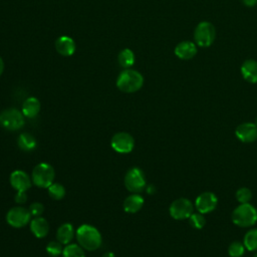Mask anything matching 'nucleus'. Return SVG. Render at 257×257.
<instances>
[{
  "label": "nucleus",
  "mask_w": 257,
  "mask_h": 257,
  "mask_svg": "<svg viewBox=\"0 0 257 257\" xmlns=\"http://www.w3.org/2000/svg\"><path fill=\"white\" fill-rule=\"evenodd\" d=\"M15 202L19 205H22V204H25L26 201H27V195H26V192H22V191H18L15 195V198H14Z\"/></svg>",
  "instance_id": "nucleus-31"
},
{
  "label": "nucleus",
  "mask_w": 257,
  "mask_h": 257,
  "mask_svg": "<svg viewBox=\"0 0 257 257\" xmlns=\"http://www.w3.org/2000/svg\"><path fill=\"white\" fill-rule=\"evenodd\" d=\"M216 38L215 26L209 21H201L194 30V40L196 45L200 47H208L212 45Z\"/></svg>",
  "instance_id": "nucleus-5"
},
{
  "label": "nucleus",
  "mask_w": 257,
  "mask_h": 257,
  "mask_svg": "<svg viewBox=\"0 0 257 257\" xmlns=\"http://www.w3.org/2000/svg\"><path fill=\"white\" fill-rule=\"evenodd\" d=\"M232 222L242 228L253 226L257 222V209L249 203L240 204L232 213Z\"/></svg>",
  "instance_id": "nucleus-3"
},
{
  "label": "nucleus",
  "mask_w": 257,
  "mask_h": 257,
  "mask_svg": "<svg viewBox=\"0 0 257 257\" xmlns=\"http://www.w3.org/2000/svg\"><path fill=\"white\" fill-rule=\"evenodd\" d=\"M145 200L144 198L137 193H133L132 195L127 196L123 201V210L126 213L134 214L139 212L144 206Z\"/></svg>",
  "instance_id": "nucleus-18"
},
{
  "label": "nucleus",
  "mask_w": 257,
  "mask_h": 257,
  "mask_svg": "<svg viewBox=\"0 0 257 257\" xmlns=\"http://www.w3.org/2000/svg\"><path fill=\"white\" fill-rule=\"evenodd\" d=\"M55 173L51 165L40 163L36 165L31 174L32 183L38 188H48L54 181Z\"/></svg>",
  "instance_id": "nucleus-4"
},
{
  "label": "nucleus",
  "mask_w": 257,
  "mask_h": 257,
  "mask_svg": "<svg viewBox=\"0 0 257 257\" xmlns=\"http://www.w3.org/2000/svg\"><path fill=\"white\" fill-rule=\"evenodd\" d=\"M174 52L178 58L183 60H189L196 56L198 48L195 42L190 40H184L176 45Z\"/></svg>",
  "instance_id": "nucleus-14"
},
{
  "label": "nucleus",
  "mask_w": 257,
  "mask_h": 257,
  "mask_svg": "<svg viewBox=\"0 0 257 257\" xmlns=\"http://www.w3.org/2000/svg\"><path fill=\"white\" fill-rule=\"evenodd\" d=\"M156 192V189H155V187L153 186V185H149L148 187H147V193L148 194H154Z\"/></svg>",
  "instance_id": "nucleus-33"
},
{
  "label": "nucleus",
  "mask_w": 257,
  "mask_h": 257,
  "mask_svg": "<svg viewBox=\"0 0 257 257\" xmlns=\"http://www.w3.org/2000/svg\"><path fill=\"white\" fill-rule=\"evenodd\" d=\"M21 111L25 117H28V118L35 117L40 111V102L38 98L34 96H30L26 98L22 104Z\"/></svg>",
  "instance_id": "nucleus-19"
},
{
  "label": "nucleus",
  "mask_w": 257,
  "mask_h": 257,
  "mask_svg": "<svg viewBox=\"0 0 257 257\" xmlns=\"http://www.w3.org/2000/svg\"><path fill=\"white\" fill-rule=\"evenodd\" d=\"M242 2L244 3V5L248 7H252L257 4V0H242Z\"/></svg>",
  "instance_id": "nucleus-32"
},
{
  "label": "nucleus",
  "mask_w": 257,
  "mask_h": 257,
  "mask_svg": "<svg viewBox=\"0 0 257 257\" xmlns=\"http://www.w3.org/2000/svg\"><path fill=\"white\" fill-rule=\"evenodd\" d=\"M218 204L216 195L212 192H204L200 194L195 200V206L199 213L208 214L213 212Z\"/></svg>",
  "instance_id": "nucleus-11"
},
{
  "label": "nucleus",
  "mask_w": 257,
  "mask_h": 257,
  "mask_svg": "<svg viewBox=\"0 0 257 257\" xmlns=\"http://www.w3.org/2000/svg\"><path fill=\"white\" fill-rule=\"evenodd\" d=\"M241 74L243 78L250 83H257V61L247 59L241 65Z\"/></svg>",
  "instance_id": "nucleus-17"
},
{
  "label": "nucleus",
  "mask_w": 257,
  "mask_h": 257,
  "mask_svg": "<svg viewBox=\"0 0 257 257\" xmlns=\"http://www.w3.org/2000/svg\"><path fill=\"white\" fill-rule=\"evenodd\" d=\"M236 199L240 204L249 203V201L252 199V192L250 191V189L246 187H242L237 190Z\"/></svg>",
  "instance_id": "nucleus-29"
},
{
  "label": "nucleus",
  "mask_w": 257,
  "mask_h": 257,
  "mask_svg": "<svg viewBox=\"0 0 257 257\" xmlns=\"http://www.w3.org/2000/svg\"><path fill=\"white\" fill-rule=\"evenodd\" d=\"M235 135L242 143H253L257 140V125L255 122H243L236 127Z\"/></svg>",
  "instance_id": "nucleus-13"
},
{
  "label": "nucleus",
  "mask_w": 257,
  "mask_h": 257,
  "mask_svg": "<svg viewBox=\"0 0 257 257\" xmlns=\"http://www.w3.org/2000/svg\"><path fill=\"white\" fill-rule=\"evenodd\" d=\"M118 63L124 68L131 67L135 63V53L130 48L122 49L117 56Z\"/></svg>",
  "instance_id": "nucleus-23"
},
{
  "label": "nucleus",
  "mask_w": 257,
  "mask_h": 257,
  "mask_svg": "<svg viewBox=\"0 0 257 257\" xmlns=\"http://www.w3.org/2000/svg\"><path fill=\"white\" fill-rule=\"evenodd\" d=\"M144 84L143 75L134 69H125L119 73L116 79V86L119 90L132 93L140 90Z\"/></svg>",
  "instance_id": "nucleus-2"
},
{
  "label": "nucleus",
  "mask_w": 257,
  "mask_h": 257,
  "mask_svg": "<svg viewBox=\"0 0 257 257\" xmlns=\"http://www.w3.org/2000/svg\"><path fill=\"white\" fill-rule=\"evenodd\" d=\"M10 184L13 189H15L17 192L22 191L26 192L30 189L32 185V180L28 176V174L22 170H16L11 173L9 178Z\"/></svg>",
  "instance_id": "nucleus-12"
},
{
  "label": "nucleus",
  "mask_w": 257,
  "mask_h": 257,
  "mask_svg": "<svg viewBox=\"0 0 257 257\" xmlns=\"http://www.w3.org/2000/svg\"><path fill=\"white\" fill-rule=\"evenodd\" d=\"M253 257H257V253H255V254H254V256H253Z\"/></svg>",
  "instance_id": "nucleus-37"
},
{
  "label": "nucleus",
  "mask_w": 257,
  "mask_h": 257,
  "mask_svg": "<svg viewBox=\"0 0 257 257\" xmlns=\"http://www.w3.org/2000/svg\"><path fill=\"white\" fill-rule=\"evenodd\" d=\"M245 252V246L239 241L232 242L228 247V254L230 257H242Z\"/></svg>",
  "instance_id": "nucleus-26"
},
{
  "label": "nucleus",
  "mask_w": 257,
  "mask_h": 257,
  "mask_svg": "<svg viewBox=\"0 0 257 257\" xmlns=\"http://www.w3.org/2000/svg\"><path fill=\"white\" fill-rule=\"evenodd\" d=\"M243 244L248 251H257V228L251 229L246 232L243 238Z\"/></svg>",
  "instance_id": "nucleus-22"
},
{
  "label": "nucleus",
  "mask_w": 257,
  "mask_h": 257,
  "mask_svg": "<svg viewBox=\"0 0 257 257\" xmlns=\"http://www.w3.org/2000/svg\"><path fill=\"white\" fill-rule=\"evenodd\" d=\"M31 214L28 209L22 206L11 208L6 214L7 223L13 228H22L30 222Z\"/></svg>",
  "instance_id": "nucleus-9"
},
{
  "label": "nucleus",
  "mask_w": 257,
  "mask_h": 257,
  "mask_svg": "<svg viewBox=\"0 0 257 257\" xmlns=\"http://www.w3.org/2000/svg\"><path fill=\"white\" fill-rule=\"evenodd\" d=\"M3 70H4V61L0 56V75L3 73Z\"/></svg>",
  "instance_id": "nucleus-34"
},
{
  "label": "nucleus",
  "mask_w": 257,
  "mask_h": 257,
  "mask_svg": "<svg viewBox=\"0 0 257 257\" xmlns=\"http://www.w3.org/2000/svg\"><path fill=\"white\" fill-rule=\"evenodd\" d=\"M17 145L22 151L30 152L36 148L37 142H36V139L32 135H30L28 133H22L18 136Z\"/></svg>",
  "instance_id": "nucleus-21"
},
{
  "label": "nucleus",
  "mask_w": 257,
  "mask_h": 257,
  "mask_svg": "<svg viewBox=\"0 0 257 257\" xmlns=\"http://www.w3.org/2000/svg\"><path fill=\"white\" fill-rule=\"evenodd\" d=\"M111 148L119 154H128L135 147V140L132 135L124 132H119L113 135L110 141Z\"/></svg>",
  "instance_id": "nucleus-10"
},
{
  "label": "nucleus",
  "mask_w": 257,
  "mask_h": 257,
  "mask_svg": "<svg viewBox=\"0 0 257 257\" xmlns=\"http://www.w3.org/2000/svg\"><path fill=\"white\" fill-rule=\"evenodd\" d=\"M62 257H85L83 248L79 244H67L62 251Z\"/></svg>",
  "instance_id": "nucleus-24"
},
{
  "label": "nucleus",
  "mask_w": 257,
  "mask_h": 257,
  "mask_svg": "<svg viewBox=\"0 0 257 257\" xmlns=\"http://www.w3.org/2000/svg\"><path fill=\"white\" fill-rule=\"evenodd\" d=\"M171 217L175 220H185L194 213V206L187 198H179L172 202L169 208Z\"/></svg>",
  "instance_id": "nucleus-8"
},
{
  "label": "nucleus",
  "mask_w": 257,
  "mask_h": 257,
  "mask_svg": "<svg viewBox=\"0 0 257 257\" xmlns=\"http://www.w3.org/2000/svg\"><path fill=\"white\" fill-rule=\"evenodd\" d=\"M255 124L257 125V117H256V119H255Z\"/></svg>",
  "instance_id": "nucleus-36"
},
{
  "label": "nucleus",
  "mask_w": 257,
  "mask_h": 257,
  "mask_svg": "<svg viewBox=\"0 0 257 257\" xmlns=\"http://www.w3.org/2000/svg\"><path fill=\"white\" fill-rule=\"evenodd\" d=\"M102 257H115V256H114V254H113L112 252L109 251V252H105V253L102 255Z\"/></svg>",
  "instance_id": "nucleus-35"
},
{
  "label": "nucleus",
  "mask_w": 257,
  "mask_h": 257,
  "mask_svg": "<svg viewBox=\"0 0 257 257\" xmlns=\"http://www.w3.org/2000/svg\"><path fill=\"white\" fill-rule=\"evenodd\" d=\"M56 51L62 56H71L75 52V42L74 40L66 35L60 36L55 41Z\"/></svg>",
  "instance_id": "nucleus-15"
},
{
  "label": "nucleus",
  "mask_w": 257,
  "mask_h": 257,
  "mask_svg": "<svg viewBox=\"0 0 257 257\" xmlns=\"http://www.w3.org/2000/svg\"><path fill=\"white\" fill-rule=\"evenodd\" d=\"M77 243L85 250L94 251L101 245V235L99 231L88 224L79 226L75 232Z\"/></svg>",
  "instance_id": "nucleus-1"
},
{
  "label": "nucleus",
  "mask_w": 257,
  "mask_h": 257,
  "mask_svg": "<svg viewBox=\"0 0 257 257\" xmlns=\"http://www.w3.org/2000/svg\"><path fill=\"white\" fill-rule=\"evenodd\" d=\"M48 195L53 200H61L65 196V188L59 183H52L48 188Z\"/></svg>",
  "instance_id": "nucleus-25"
},
{
  "label": "nucleus",
  "mask_w": 257,
  "mask_h": 257,
  "mask_svg": "<svg viewBox=\"0 0 257 257\" xmlns=\"http://www.w3.org/2000/svg\"><path fill=\"white\" fill-rule=\"evenodd\" d=\"M124 186L131 193H141L146 189V177L140 168H131L124 176Z\"/></svg>",
  "instance_id": "nucleus-7"
},
{
  "label": "nucleus",
  "mask_w": 257,
  "mask_h": 257,
  "mask_svg": "<svg viewBox=\"0 0 257 257\" xmlns=\"http://www.w3.org/2000/svg\"><path fill=\"white\" fill-rule=\"evenodd\" d=\"M30 231L36 238H44L49 232V224L45 218L34 217L30 221Z\"/></svg>",
  "instance_id": "nucleus-16"
},
{
  "label": "nucleus",
  "mask_w": 257,
  "mask_h": 257,
  "mask_svg": "<svg viewBox=\"0 0 257 257\" xmlns=\"http://www.w3.org/2000/svg\"><path fill=\"white\" fill-rule=\"evenodd\" d=\"M47 254L51 257H57L59 255H62V251H63V248H62V244L58 241H50L46 248H45Z\"/></svg>",
  "instance_id": "nucleus-28"
},
{
  "label": "nucleus",
  "mask_w": 257,
  "mask_h": 257,
  "mask_svg": "<svg viewBox=\"0 0 257 257\" xmlns=\"http://www.w3.org/2000/svg\"><path fill=\"white\" fill-rule=\"evenodd\" d=\"M189 223L190 225L197 230L203 229L205 224H206V219L204 217V214L201 213H193L190 217H189Z\"/></svg>",
  "instance_id": "nucleus-27"
},
{
  "label": "nucleus",
  "mask_w": 257,
  "mask_h": 257,
  "mask_svg": "<svg viewBox=\"0 0 257 257\" xmlns=\"http://www.w3.org/2000/svg\"><path fill=\"white\" fill-rule=\"evenodd\" d=\"M24 114L17 108H6L0 112V124L8 131L20 130L24 123Z\"/></svg>",
  "instance_id": "nucleus-6"
},
{
  "label": "nucleus",
  "mask_w": 257,
  "mask_h": 257,
  "mask_svg": "<svg viewBox=\"0 0 257 257\" xmlns=\"http://www.w3.org/2000/svg\"><path fill=\"white\" fill-rule=\"evenodd\" d=\"M29 212L31 214V216L34 217H40L43 212H44V206L42 203L40 202H34L29 206Z\"/></svg>",
  "instance_id": "nucleus-30"
},
{
  "label": "nucleus",
  "mask_w": 257,
  "mask_h": 257,
  "mask_svg": "<svg viewBox=\"0 0 257 257\" xmlns=\"http://www.w3.org/2000/svg\"><path fill=\"white\" fill-rule=\"evenodd\" d=\"M75 235L73 226L70 223L62 224L56 231V239L62 245H67L71 242Z\"/></svg>",
  "instance_id": "nucleus-20"
}]
</instances>
